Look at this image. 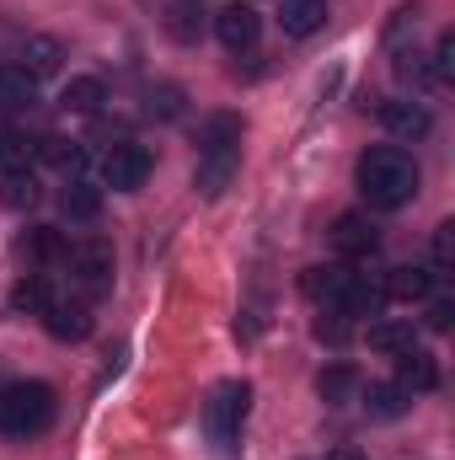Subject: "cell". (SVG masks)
Returning <instances> with one entry per match:
<instances>
[{
  "mask_svg": "<svg viewBox=\"0 0 455 460\" xmlns=\"http://www.w3.org/2000/svg\"><path fill=\"white\" fill-rule=\"evenodd\" d=\"M429 70H434V81H451V75H455V38H451V32L440 38V49H434V65H429Z\"/></svg>",
  "mask_w": 455,
  "mask_h": 460,
  "instance_id": "obj_28",
  "label": "cell"
},
{
  "mask_svg": "<svg viewBox=\"0 0 455 460\" xmlns=\"http://www.w3.org/2000/svg\"><path fill=\"white\" fill-rule=\"evenodd\" d=\"M38 316H43V327H49L59 343H81V338L92 332V311H86V300H49Z\"/></svg>",
  "mask_w": 455,
  "mask_h": 460,
  "instance_id": "obj_10",
  "label": "cell"
},
{
  "mask_svg": "<svg viewBox=\"0 0 455 460\" xmlns=\"http://www.w3.org/2000/svg\"><path fill=\"white\" fill-rule=\"evenodd\" d=\"M38 102V81L22 65H0V108H32Z\"/></svg>",
  "mask_w": 455,
  "mask_h": 460,
  "instance_id": "obj_18",
  "label": "cell"
},
{
  "mask_svg": "<svg viewBox=\"0 0 455 460\" xmlns=\"http://www.w3.org/2000/svg\"><path fill=\"white\" fill-rule=\"evenodd\" d=\"M215 38L226 43L230 54H246V49H257V38H263V16H257L252 5H226V11L215 16Z\"/></svg>",
  "mask_w": 455,
  "mask_h": 460,
  "instance_id": "obj_9",
  "label": "cell"
},
{
  "mask_svg": "<svg viewBox=\"0 0 455 460\" xmlns=\"http://www.w3.org/2000/svg\"><path fill=\"white\" fill-rule=\"evenodd\" d=\"M65 268H70V284L81 289V300H97L103 289H113V246L108 241L70 246L65 252Z\"/></svg>",
  "mask_w": 455,
  "mask_h": 460,
  "instance_id": "obj_6",
  "label": "cell"
},
{
  "mask_svg": "<svg viewBox=\"0 0 455 460\" xmlns=\"http://www.w3.org/2000/svg\"><path fill=\"white\" fill-rule=\"evenodd\" d=\"M54 423V391L43 380H11L0 385V434L5 439H32Z\"/></svg>",
  "mask_w": 455,
  "mask_h": 460,
  "instance_id": "obj_3",
  "label": "cell"
},
{
  "mask_svg": "<svg viewBox=\"0 0 455 460\" xmlns=\"http://www.w3.org/2000/svg\"><path fill=\"white\" fill-rule=\"evenodd\" d=\"M333 246L348 252V257H364V252H375V226L364 215H343L338 226H333Z\"/></svg>",
  "mask_w": 455,
  "mask_h": 460,
  "instance_id": "obj_15",
  "label": "cell"
},
{
  "mask_svg": "<svg viewBox=\"0 0 455 460\" xmlns=\"http://www.w3.org/2000/svg\"><path fill=\"white\" fill-rule=\"evenodd\" d=\"M327 460H364V456H359V450H333Z\"/></svg>",
  "mask_w": 455,
  "mask_h": 460,
  "instance_id": "obj_30",
  "label": "cell"
},
{
  "mask_svg": "<svg viewBox=\"0 0 455 460\" xmlns=\"http://www.w3.org/2000/svg\"><path fill=\"white\" fill-rule=\"evenodd\" d=\"M306 295L322 300L327 311H343V316H364V311L380 305V289L364 273H353V268H311L306 273Z\"/></svg>",
  "mask_w": 455,
  "mask_h": 460,
  "instance_id": "obj_4",
  "label": "cell"
},
{
  "mask_svg": "<svg viewBox=\"0 0 455 460\" xmlns=\"http://www.w3.org/2000/svg\"><path fill=\"white\" fill-rule=\"evenodd\" d=\"M32 161V139H22V134H0V166L5 172H22Z\"/></svg>",
  "mask_w": 455,
  "mask_h": 460,
  "instance_id": "obj_23",
  "label": "cell"
},
{
  "mask_svg": "<svg viewBox=\"0 0 455 460\" xmlns=\"http://www.w3.org/2000/svg\"><path fill=\"white\" fill-rule=\"evenodd\" d=\"M59 209H65L70 220H81V226H92V220L103 215V193H97L92 182H81V177H76V182H70V188L59 193Z\"/></svg>",
  "mask_w": 455,
  "mask_h": 460,
  "instance_id": "obj_16",
  "label": "cell"
},
{
  "mask_svg": "<svg viewBox=\"0 0 455 460\" xmlns=\"http://www.w3.org/2000/svg\"><path fill=\"white\" fill-rule=\"evenodd\" d=\"M59 59H65V49H59L54 38H43V32L22 43V70H27L32 81H49V75L59 70Z\"/></svg>",
  "mask_w": 455,
  "mask_h": 460,
  "instance_id": "obj_13",
  "label": "cell"
},
{
  "mask_svg": "<svg viewBox=\"0 0 455 460\" xmlns=\"http://www.w3.org/2000/svg\"><path fill=\"white\" fill-rule=\"evenodd\" d=\"M375 118H380V128L386 134H397V139H424L429 128H434V113L424 108V102H407V97H391V102H380L375 108Z\"/></svg>",
  "mask_w": 455,
  "mask_h": 460,
  "instance_id": "obj_8",
  "label": "cell"
},
{
  "mask_svg": "<svg viewBox=\"0 0 455 460\" xmlns=\"http://www.w3.org/2000/svg\"><path fill=\"white\" fill-rule=\"evenodd\" d=\"M353 385H359V375L348 369V364H333V369H322V380H317V391H322V402H348L353 396Z\"/></svg>",
  "mask_w": 455,
  "mask_h": 460,
  "instance_id": "obj_22",
  "label": "cell"
},
{
  "mask_svg": "<svg viewBox=\"0 0 455 460\" xmlns=\"http://www.w3.org/2000/svg\"><path fill=\"white\" fill-rule=\"evenodd\" d=\"M429 289H434V273L429 268H391V279H386V295L391 300H429Z\"/></svg>",
  "mask_w": 455,
  "mask_h": 460,
  "instance_id": "obj_20",
  "label": "cell"
},
{
  "mask_svg": "<svg viewBox=\"0 0 455 460\" xmlns=\"http://www.w3.org/2000/svg\"><path fill=\"white\" fill-rule=\"evenodd\" d=\"M145 113L156 118H177L183 113V92H177V86H161V92H150V108H145Z\"/></svg>",
  "mask_w": 455,
  "mask_h": 460,
  "instance_id": "obj_26",
  "label": "cell"
},
{
  "mask_svg": "<svg viewBox=\"0 0 455 460\" xmlns=\"http://www.w3.org/2000/svg\"><path fill=\"white\" fill-rule=\"evenodd\" d=\"M397 385H402V391H434V385H440V364H434V353H424V348L397 353Z\"/></svg>",
  "mask_w": 455,
  "mask_h": 460,
  "instance_id": "obj_11",
  "label": "cell"
},
{
  "mask_svg": "<svg viewBox=\"0 0 455 460\" xmlns=\"http://www.w3.org/2000/svg\"><path fill=\"white\" fill-rule=\"evenodd\" d=\"M322 22H327V0H284V11H279L284 38H311V32H322Z\"/></svg>",
  "mask_w": 455,
  "mask_h": 460,
  "instance_id": "obj_12",
  "label": "cell"
},
{
  "mask_svg": "<svg viewBox=\"0 0 455 460\" xmlns=\"http://www.w3.org/2000/svg\"><path fill=\"white\" fill-rule=\"evenodd\" d=\"M455 268V226H440L434 230V268L429 273H451Z\"/></svg>",
  "mask_w": 455,
  "mask_h": 460,
  "instance_id": "obj_24",
  "label": "cell"
},
{
  "mask_svg": "<svg viewBox=\"0 0 455 460\" xmlns=\"http://www.w3.org/2000/svg\"><path fill=\"white\" fill-rule=\"evenodd\" d=\"M236 166H241V118L215 113L204 123V134H199V172H193V188H199L204 199H220L230 188V177H236Z\"/></svg>",
  "mask_w": 455,
  "mask_h": 460,
  "instance_id": "obj_2",
  "label": "cell"
},
{
  "mask_svg": "<svg viewBox=\"0 0 455 460\" xmlns=\"http://www.w3.org/2000/svg\"><path fill=\"white\" fill-rule=\"evenodd\" d=\"M103 102H108V86H103L97 75H76V81L59 92V108H65V113H97Z\"/></svg>",
  "mask_w": 455,
  "mask_h": 460,
  "instance_id": "obj_14",
  "label": "cell"
},
{
  "mask_svg": "<svg viewBox=\"0 0 455 460\" xmlns=\"http://www.w3.org/2000/svg\"><path fill=\"white\" fill-rule=\"evenodd\" d=\"M49 300H54V295H49V284H43V273H38V279H27V284L16 289V305H32V311H43Z\"/></svg>",
  "mask_w": 455,
  "mask_h": 460,
  "instance_id": "obj_27",
  "label": "cell"
},
{
  "mask_svg": "<svg viewBox=\"0 0 455 460\" xmlns=\"http://www.w3.org/2000/svg\"><path fill=\"white\" fill-rule=\"evenodd\" d=\"M370 348L397 358V353H407V348H418V343H413V327L407 322H375L370 327Z\"/></svg>",
  "mask_w": 455,
  "mask_h": 460,
  "instance_id": "obj_21",
  "label": "cell"
},
{
  "mask_svg": "<svg viewBox=\"0 0 455 460\" xmlns=\"http://www.w3.org/2000/svg\"><path fill=\"white\" fill-rule=\"evenodd\" d=\"M359 193L370 209H402L418 193V161L402 145H370L359 155Z\"/></svg>",
  "mask_w": 455,
  "mask_h": 460,
  "instance_id": "obj_1",
  "label": "cell"
},
{
  "mask_svg": "<svg viewBox=\"0 0 455 460\" xmlns=\"http://www.w3.org/2000/svg\"><path fill=\"white\" fill-rule=\"evenodd\" d=\"M38 199H43V188H38V177H32L27 166L0 177V204H5V209H32Z\"/></svg>",
  "mask_w": 455,
  "mask_h": 460,
  "instance_id": "obj_19",
  "label": "cell"
},
{
  "mask_svg": "<svg viewBox=\"0 0 455 460\" xmlns=\"http://www.w3.org/2000/svg\"><path fill=\"white\" fill-rule=\"evenodd\" d=\"M246 407H252V385L246 380H220L204 402V434L220 456H236V439H241V423H246Z\"/></svg>",
  "mask_w": 455,
  "mask_h": 460,
  "instance_id": "obj_5",
  "label": "cell"
},
{
  "mask_svg": "<svg viewBox=\"0 0 455 460\" xmlns=\"http://www.w3.org/2000/svg\"><path fill=\"white\" fill-rule=\"evenodd\" d=\"M145 177H150V150H145V145L118 139L113 150L103 155V182H108L113 193H139Z\"/></svg>",
  "mask_w": 455,
  "mask_h": 460,
  "instance_id": "obj_7",
  "label": "cell"
},
{
  "mask_svg": "<svg viewBox=\"0 0 455 460\" xmlns=\"http://www.w3.org/2000/svg\"><path fill=\"white\" fill-rule=\"evenodd\" d=\"M397 75L413 81V86H434V70L424 65V54H402V59H397Z\"/></svg>",
  "mask_w": 455,
  "mask_h": 460,
  "instance_id": "obj_25",
  "label": "cell"
},
{
  "mask_svg": "<svg viewBox=\"0 0 455 460\" xmlns=\"http://www.w3.org/2000/svg\"><path fill=\"white\" fill-rule=\"evenodd\" d=\"M364 407H370V418H402L413 407V391H402L397 380H380L364 391Z\"/></svg>",
  "mask_w": 455,
  "mask_h": 460,
  "instance_id": "obj_17",
  "label": "cell"
},
{
  "mask_svg": "<svg viewBox=\"0 0 455 460\" xmlns=\"http://www.w3.org/2000/svg\"><path fill=\"white\" fill-rule=\"evenodd\" d=\"M451 316H455V305H451V300H434V305H429V316H424V322H429V327H434V332H445V327H451Z\"/></svg>",
  "mask_w": 455,
  "mask_h": 460,
  "instance_id": "obj_29",
  "label": "cell"
}]
</instances>
